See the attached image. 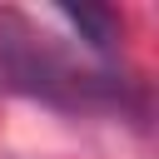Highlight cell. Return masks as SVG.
I'll return each mask as SVG.
<instances>
[{
	"instance_id": "cell-1",
	"label": "cell",
	"mask_w": 159,
	"mask_h": 159,
	"mask_svg": "<svg viewBox=\"0 0 159 159\" xmlns=\"http://www.w3.org/2000/svg\"><path fill=\"white\" fill-rule=\"evenodd\" d=\"M0 75L10 89L50 104H124V84H114L109 75L70 70L15 10H0Z\"/></svg>"
},
{
	"instance_id": "cell-2",
	"label": "cell",
	"mask_w": 159,
	"mask_h": 159,
	"mask_svg": "<svg viewBox=\"0 0 159 159\" xmlns=\"http://www.w3.org/2000/svg\"><path fill=\"white\" fill-rule=\"evenodd\" d=\"M60 20L70 30H80L94 55H109L114 50V15L109 10H60Z\"/></svg>"
}]
</instances>
